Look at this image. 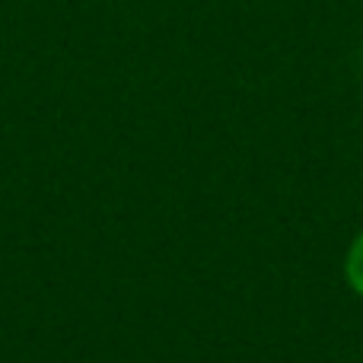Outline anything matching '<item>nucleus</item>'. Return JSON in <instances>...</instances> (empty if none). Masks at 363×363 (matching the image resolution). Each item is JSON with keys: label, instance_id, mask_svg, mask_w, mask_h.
Masks as SVG:
<instances>
[{"label": "nucleus", "instance_id": "obj_1", "mask_svg": "<svg viewBox=\"0 0 363 363\" xmlns=\"http://www.w3.org/2000/svg\"><path fill=\"white\" fill-rule=\"evenodd\" d=\"M345 277L351 284V290L357 296H363V233H357V239L351 242L345 258Z\"/></svg>", "mask_w": 363, "mask_h": 363}]
</instances>
